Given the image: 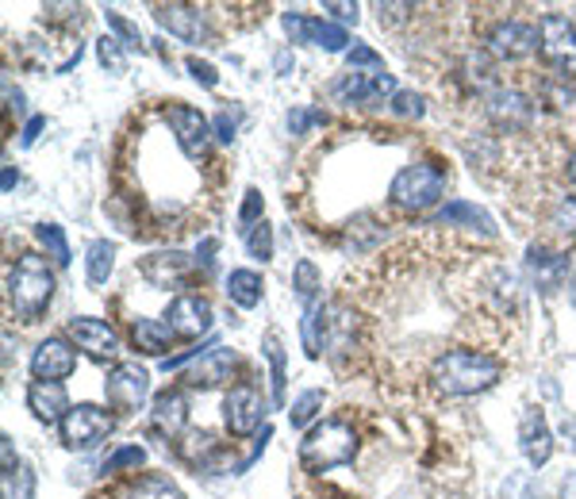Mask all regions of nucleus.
<instances>
[{
  "instance_id": "nucleus-1",
  "label": "nucleus",
  "mask_w": 576,
  "mask_h": 499,
  "mask_svg": "<svg viewBox=\"0 0 576 499\" xmlns=\"http://www.w3.org/2000/svg\"><path fill=\"white\" fill-rule=\"evenodd\" d=\"M499 373H504V365L481 349H449V354L434 357L431 365V380L446 396H477L496 385Z\"/></svg>"
},
{
  "instance_id": "nucleus-30",
  "label": "nucleus",
  "mask_w": 576,
  "mask_h": 499,
  "mask_svg": "<svg viewBox=\"0 0 576 499\" xmlns=\"http://www.w3.org/2000/svg\"><path fill=\"white\" fill-rule=\"evenodd\" d=\"M112 265H115V246L112 243H93L89 246V254H85V273H89V281L93 285H104L108 277H112Z\"/></svg>"
},
{
  "instance_id": "nucleus-25",
  "label": "nucleus",
  "mask_w": 576,
  "mask_h": 499,
  "mask_svg": "<svg viewBox=\"0 0 576 499\" xmlns=\"http://www.w3.org/2000/svg\"><path fill=\"white\" fill-rule=\"evenodd\" d=\"M173 338L178 335H173L170 323H162V319H135L131 323V343H135L139 354H146V357H162Z\"/></svg>"
},
{
  "instance_id": "nucleus-44",
  "label": "nucleus",
  "mask_w": 576,
  "mask_h": 499,
  "mask_svg": "<svg viewBox=\"0 0 576 499\" xmlns=\"http://www.w3.org/2000/svg\"><path fill=\"white\" fill-rule=\"evenodd\" d=\"M189 73H192V78H196L204 89H215V85H220V73H215V65L200 62V58H189Z\"/></svg>"
},
{
  "instance_id": "nucleus-52",
  "label": "nucleus",
  "mask_w": 576,
  "mask_h": 499,
  "mask_svg": "<svg viewBox=\"0 0 576 499\" xmlns=\"http://www.w3.org/2000/svg\"><path fill=\"white\" fill-rule=\"evenodd\" d=\"M565 438H569V449H576V415L565 419Z\"/></svg>"
},
{
  "instance_id": "nucleus-50",
  "label": "nucleus",
  "mask_w": 576,
  "mask_h": 499,
  "mask_svg": "<svg viewBox=\"0 0 576 499\" xmlns=\"http://www.w3.org/2000/svg\"><path fill=\"white\" fill-rule=\"evenodd\" d=\"M43 128H47V120H43V115H36V120H31L28 128H23L20 143H23V146H31V143H36V139H39V131H43Z\"/></svg>"
},
{
  "instance_id": "nucleus-31",
  "label": "nucleus",
  "mask_w": 576,
  "mask_h": 499,
  "mask_svg": "<svg viewBox=\"0 0 576 499\" xmlns=\"http://www.w3.org/2000/svg\"><path fill=\"white\" fill-rule=\"evenodd\" d=\"M36 238L47 249V257H54V265H70V243H65V231L58 223H39Z\"/></svg>"
},
{
  "instance_id": "nucleus-46",
  "label": "nucleus",
  "mask_w": 576,
  "mask_h": 499,
  "mask_svg": "<svg viewBox=\"0 0 576 499\" xmlns=\"http://www.w3.org/2000/svg\"><path fill=\"white\" fill-rule=\"evenodd\" d=\"M235 128H239V120L231 112H220L215 115V123H212V131H215L220 143H231V139H235Z\"/></svg>"
},
{
  "instance_id": "nucleus-22",
  "label": "nucleus",
  "mask_w": 576,
  "mask_h": 499,
  "mask_svg": "<svg viewBox=\"0 0 576 499\" xmlns=\"http://www.w3.org/2000/svg\"><path fill=\"white\" fill-rule=\"evenodd\" d=\"M527 273L534 281V288H542V293H554V288H562L565 273H569V257L557 254V249H542V246H530L527 254Z\"/></svg>"
},
{
  "instance_id": "nucleus-53",
  "label": "nucleus",
  "mask_w": 576,
  "mask_h": 499,
  "mask_svg": "<svg viewBox=\"0 0 576 499\" xmlns=\"http://www.w3.org/2000/svg\"><path fill=\"white\" fill-rule=\"evenodd\" d=\"M289 65H292V54H289V50H281V54H277V70L289 73Z\"/></svg>"
},
{
  "instance_id": "nucleus-33",
  "label": "nucleus",
  "mask_w": 576,
  "mask_h": 499,
  "mask_svg": "<svg viewBox=\"0 0 576 499\" xmlns=\"http://www.w3.org/2000/svg\"><path fill=\"white\" fill-rule=\"evenodd\" d=\"M36 496V472L20 461V469L4 472V499H31Z\"/></svg>"
},
{
  "instance_id": "nucleus-45",
  "label": "nucleus",
  "mask_w": 576,
  "mask_h": 499,
  "mask_svg": "<svg viewBox=\"0 0 576 499\" xmlns=\"http://www.w3.org/2000/svg\"><path fill=\"white\" fill-rule=\"evenodd\" d=\"M542 96H546L554 108H565L573 100V89H569V81H562V85H557V81H546V85H542Z\"/></svg>"
},
{
  "instance_id": "nucleus-34",
  "label": "nucleus",
  "mask_w": 576,
  "mask_h": 499,
  "mask_svg": "<svg viewBox=\"0 0 576 499\" xmlns=\"http://www.w3.org/2000/svg\"><path fill=\"white\" fill-rule=\"evenodd\" d=\"M246 249H250V257H257V262H270L273 257V227L265 220L246 231Z\"/></svg>"
},
{
  "instance_id": "nucleus-42",
  "label": "nucleus",
  "mask_w": 576,
  "mask_h": 499,
  "mask_svg": "<svg viewBox=\"0 0 576 499\" xmlns=\"http://www.w3.org/2000/svg\"><path fill=\"white\" fill-rule=\"evenodd\" d=\"M257 215H262V193H257V189H250L246 200H242V207H239V223L250 231V227H257V223H262Z\"/></svg>"
},
{
  "instance_id": "nucleus-10",
  "label": "nucleus",
  "mask_w": 576,
  "mask_h": 499,
  "mask_svg": "<svg viewBox=\"0 0 576 499\" xmlns=\"http://www.w3.org/2000/svg\"><path fill=\"white\" fill-rule=\"evenodd\" d=\"M223 419H228V430L239 438L254 435L265 419V399L254 385H239L228 393V404H223Z\"/></svg>"
},
{
  "instance_id": "nucleus-6",
  "label": "nucleus",
  "mask_w": 576,
  "mask_h": 499,
  "mask_svg": "<svg viewBox=\"0 0 576 499\" xmlns=\"http://www.w3.org/2000/svg\"><path fill=\"white\" fill-rule=\"evenodd\" d=\"M538 50L562 78H576V23L565 16H546L538 23Z\"/></svg>"
},
{
  "instance_id": "nucleus-16",
  "label": "nucleus",
  "mask_w": 576,
  "mask_h": 499,
  "mask_svg": "<svg viewBox=\"0 0 576 499\" xmlns=\"http://www.w3.org/2000/svg\"><path fill=\"white\" fill-rule=\"evenodd\" d=\"M154 20L185 43H208V23L196 4H154Z\"/></svg>"
},
{
  "instance_id": "nucleus-43",
  "label": "nucleus",
  "mask_w": 576,
  "mask_h": 499,
  "mask_svg": "<svg viewBox=\"0 0 576 499\" xmlns=\"http://www.w3.org/2000/svg\"><path fill=\"white\" fill-rule=\"evenodd\" d=\"M47 23H81V12L85 8L81 4H47Z\"/></svg>"
},
{
  "instance_id": "nucleus-9",
  "label": "nucleus",
  "mask_w": 576,
  "mask_h": 499,
  "mask_svg": "<svg viewBox=\"0 0 576 499\" xmlns=\"http://www.w3.org/2000/svg\"><path fill=\"white\" fill-rule=\"evenodd\" d=\"M331 96L342 100V104H370V100L396 96V81L392 73H342V78L331 81Z\"/></svg>"
},
{
  "instance_id": "nucleus-3",
  "label": "nucleus",
  "mask_w": 576,
  "mask_h": 499,
  "mask_svg": "<svg viewBox=\"0 0 576 499\" xmlns=\"http://www.w3.org/2000/svg\"><path fill=\"white\" fill-rule=\"evenodd\" d=\"M354 454H357V435L354 427L342 419L315 422L304 435V442H300V465H304L307 472H327V469H338V465H350Z\"/></svg>"
},
{
  "instance_id": "nucleus-23",
  "label": "nucleus",
  "mask_w": 576,
  "mask_h": 499,
  "mask_svg": "<svg viewBox=\"0 0 576 499\" xmlns=\"http://www.w3.org/2000/svg\"><path fill=\"white\" fill-rule=\"evenodd\" d=\"M28 407L31 415H36L39 422H47V427H62V419L70 415V399H65V388L62 385H50V380H36V385L28 388Z\"/></svg>"
},
{
  "instance_id": "nucleus-27",
  "label": "nucleus",
  "mask_w": 576,
  "mask_h": 499,
  "mask_svg": "<svg viewBox=\"0 0 576 499\" xmlns=\"http://www.w3.org/2000/svg\"><path fill=\"white\" fill-rule=\"evenodd\" d=\"M262 273L254 269H235L228 277V296L235 299L239 307H257V299H262Z\"/></svg>"
},
{
  "instance_id": "nucleus-18",
  "label": "nucleus",
  "mask_w": 576,
  "mask_h": 499,
  "mask_svg": "<svg viewBox=\"0 0 576 499\" xmlns=\"http://www.w3.org/2000/svg\"><path fill=\"white\" fill-rule=\"evenodd\" d=\"M70 338L78 343V349H85L93 361H112V357L120 354L115 330L100 319H70Z\"/></svg>"
},
{
  "instance_id": "nucleus-32",
  "label": "nucleus",
  "mask_w": 576,
  "mask_h": 499,
  "mask_svg": "<svg viewBox=\"0 0 576 499\" xmlns=\"http://www.w3.org/2000/svg\"><path fill=\"white\" fill-rule=\"evenodd\" d=\"M292 288H296V296L304 299L307 307L315 304V293H320V273H315V265L307 262H296V269H292Z\"/></svg>"
},
{
  "instance_id": "nucleus-15",
  "label": "nucleus",
  "mask_w": 576,
  "mask_h": 499,
  "mask_svg": "<svg viewBox=\"0 0 576 499\" xmlns=\"http://www.w3.org/2000/svg\"><path fill=\"white\" fill-rule=\"evenodd\" d=\"M139 273H143L154 288H181L192 277V262L181 249H158V254L143 257Z\"/></svg>"
},
{
  "instance_id": "nucleus-37",
  "label": "nucleus",
  "mask_w": 576,
  "mask_h": 499,
  "mask_svg": "<svg viewBox=\"0 0 576 499\" xmlns=\"http://www.w3.org/2000/svg\"><path fill=\"white\" fill-rule=\"evenodd\" d=\"M146 461V449L143 446H123L115 449L112 457L104 461V472H123V469H139Z\"/></svg>"
},
{
  "instance_id": "nucleus-24",
  "label": "nucleus",
  "mask_w": 576,
  "mask_h": 499,
  "mask_svg": "<svg viewBox=\"0 0 576 499\" xmlns=\"http://www.w3.org/2000/svg\"><path fill=\"white\" fill-rule=\"evenodd\" d=\"M434 223L438 227H457V223H465V227H477L481 235H496V223H492L488 212H481L477 204H469V200H454V204H446L438 215H434Z\"/></svg>"
},
{
  "instance_id": "nucleus-48",
  "label": "nucleus",
  "mask_w": 576,
  "mask_h": 499,
  "mask_svg": "<svg viewBox=\"0 0 576 499\" xmlns=\"http://www.w3.org/2000/svg\"><path fill=\"white\" fill-rule=\"evenodd\" d=\"M307 123H323V112H292L289 115V128L296 131V135L307 128Z\"/></svg>"
},
{
  "instance_id": "nucleus-28",
  "label": "nucleus",
  "mask_w": 576,
  "mask_h": 499,
  "mask_svg": "<svg viewBox=\"0 0 576 499\" xmlns=\"http://www.w3.org/2000/svg\"><path fill=\"white\" fill-rule=\"evenodd\" d=\"M262 354L270 357V373H273V404L285 407V349H281V338L273 335V330L262 338Z\"/></svg>"
},
{
  "instance_id": "nucleus-36",
  "label": "nucleus",
  "mask_w": 576,
  "mask_h": 499,
  "mask_svg": "<svg viewBox=\"0 0 576 499\" xmlns=\"http://www.w3.org/2000/svg\"><path fill=\"white\" fill-rule=\"evenodd\" d=\"M104 16H108V28L115 31V39H120V43L128 47V50H143L146 47L143 35H139V28L131 20H123L120 12H104Z\"/></svg>"
},
{
  "instance_id": "nucleus-14",
  "label": "nucleus",
  "mask_w": 576,
  "mask_h": 499,
  "mask_svg": "<svg viewBox=\"0 0 576 499\" xmlns=\"http://www.w3.org/2000/svg\"><path fill=\"white\" fill-rule=\"evenodd\" d=\"M165 319H170V330L178 338H200L212 327V304L204 296H178L165 312Z\"/></svg>"
},
{
  "instance_id": "nucleus-12",
  "label": "nucleus",
  "mask_w": 576,
  "mask_h": 499,
  "mask_svg": "<svg viewBox=\"0 0 576 499\" xmlns=\"http://www.w3.org/2000/svg\"><path fill=\"white\" fill-rule=\"evenodd\" d=\"M78 369V354L65 338H47L39 343V349L31 354V373L36 380H50V385H62L70 373Z\"/></svg>"
},
{
  "instance_id": "nucleus-55",
  "label": "nucleus",
  "mask_w": 576,
  "mask_h": 499,
  "mask_svg": "<svg viewBox=\"0 0 576 499\" xmlns=\"http://www.w3.org/2000/svg\"><path fill=\"white\" fill-rule=\"evenodd\" d=\"M562 492H565V499H576V472H573L569 480H565V488H562Z\"/></svg>"
},
{
  "instance_id": "nucleus-35",
  "label": "nucleus",
  "mask_w": 576,
  "mask_h": 499,
  "mask_svg": "<svg viewBox=\"0 0 576 499\" xmlns=\"http://www.w3.org/2000/svg\"><path fill=\"white\" fill-rule=\"evenodd\" d=\"M323 411V393H304L296 399V404H292V411H289V419H292V427H307V422L315 419V415Z\"/></svg>"
},
{
  "instance_id": "nucleus-19",
  "label": "nucleus",
  "mask_w": 576,
  "mask_h": 499,
  "mask_svg": "<svg viewBox=\"0 0 576 499\" xmlns=\"http://www.w3.org/2000/svg\"><path fill=\"white\" fill-rule=\"evenodd\" d=\"M519 446H523V457H527L534 469H542V465L554 457V435H549V422L538 407H527V411H523Z\"/></svg>"
},
{
  "instance_id": "nucleus-26",
  "label": "nucleus",
  "mask_w": 576,
  "mask_h": 499,
  "mask_svg": "<svg viewBox=\"0 0 576 499\" xmlns=\"http://www.w3.org/2000/svg\"><path fill=\"white\" fill-rule=\"evenodd\" d=\"M181 461L192 465V469H212L215 457H220V442H215L208 430H189L185 438L178 442Z\"/></svg>"
},
{
  "instance_id": "nucleus-21",
  "label": "nucleus",
  "mask_w": 576,
  "mask_h": 499,
  "mask_svg": "<svg viewBox=\"0 0 576 499\" xmlns=\"http://www.w3.org/2000/svg\"><path fill=\"white\" fill-rule=\"evenodd\" d=\"M189 422V399L185 393L170 388V393H158L154 396V411H150V427L158 430L162 438H178Z\"/></svg>"
},
{
  "instance_id": "nucleus-5",
  "label": "nucleus",
  "mask_w": 576,
  "mask_h": 499,
  "mask_svg": "<svg viewBox=\"0 0 576 499\" xmlns=\"http://www.w3.org/2000/svg\"><path fill=\"white\" fill-rule=\"evenodd\" d=\"M165 123H170L178 146L185 150V157H192V162L208 157V150H212V123L200 115V108L173 100V104L165 108Z\"/></svg>"
},
{
  "instance_id": "nucleus-20",
  "label": "nucleus",
  "mask_w": 576,
  "mask_h": 499,
  "mask_svg": "<svg viewBox=\"0 0 576 499\" xmlns=\"http://www.w3.org/2000/svg\"><path fill=\"white\" fill-rule=\"evenodd\" d=\"M235 365H239V357L231 354V349L215 346V349H208V354L200 357V361L189 365L185 385H189V388H215V385H223V380H231Z\"/></svg>"
},
{
  "instance_id": "nucleus-47",
  "label": "nucleus",
  "mask_w": 576,
  "mask_h": 499,
  "mask_svg": "<svg viewBox=\"0 0 576 499\" xmlns=\"http://www.w3.org/2000/svg\"><path fill=\"white\" fill-rule=\"evenodd\" d=\"M392 108H396L400 115H423V96H415V93H396V96H392Z\"/></svg>"
},
{
  "instance_id": "nucleus-54",
  "label": "nucleus",
  "mask_w": 576,
  "mask_h": 499,
  "mask_svg": "<svg viewBox=\"0 0 576 499\" xmlns=\"http://www.w3.org/2000/svg\"><path fill=\"white\" fill-rule=\"evenodd\" d=\"M12 185H16V170L12 165H4V193H12Z\"/></svg>"
},
{
  "instance_id": "nucleus-49",
  "label": "nucleus",
  "mask_w": 576,
  "mask_h": 499,
  "mask_svg": "<svg viewBox=\"0 0 576 499\" xmlns=\"http://www.w3.org/2000/svg\"><path fill=\"white\" fill-rule=\"evenodd\" d=\"M327 12H335L342 23H357V4H338V0H327Z\"/></svg>"
},
{
  "instance_id": "nucleus-40",
  "label": "nucleus",
  "mask_w": 576,
  "mask_h": 499,
  "mask_svg": "<svg viewBox=\"0 0 576 499\" xmlns=\"http://www.w3.org/2000/svg\"><path fill=\"white\" fill-rule=\"evenodd\" d=\"M554 227H562L565 235L576 238V193H565L554 204Z\"/></svg>"
},
{
  "instance_id": "nucleus-11",
  "label": "nucleus",
  "mask_w": 576,
  "mask_h": 499,
  "mask_svg": "<svg viewBox=\"0 0 576 499\" xmlns=\"http://www.w3.org/2000/svg\"><path fill=\"white\" fill-rule=\"evenodd\" d=\"M285 31L292 43H312V47L331 50V54L346 50V43H350V35L338 28V23L315 20V16H300V12H285Z\"/></svg>"
},
{
  "instance_id": "nucleus-51",
  "label": "nucleus",
  "mask_w": 576,
  "mask_h": 499,
  "mask_svg": "<svg viewBox=\"0 0 576 499\" xmlns=\"http://www.w3.org/2000/svg\"><path fill=\"white\" fill-rule=\"evenodd\" d=\"M215 246H220V243H215V238H204V246L196 249V262H200V265H212V262H215V257H212V254H215Z\"/></svg>"
},
{
  "instance_id": "nucleus-41",
  "label": "nucleus",
  "mask_w": 576,
  "mask_h": 499,
  "mask_svg": "<svg viewBox=\"0 0 576 499\" xmlns=\"http://www.w3.org/2000/svg\"><path fill=\"white\" fill-rule=\"evenodd\" d=\"M504 499H542V488H534V480L527 472H515V477H507V485H504Z\"/></svg>"
},
{
  "instance_id": "nucleus-13",
  "label": "nucleus",
  "mask_w": 576,
  "mask_h": 499,
  "mask_svg": "<svg viewBox=\"0 0 576 499\" xmlns=\"http://www.w3.org/2000/svg\"><path fill=\"white\" fill-rule=\"evenodd\" d=\"M484 112H488V120L504 131H519L534 120L530 96H523L519 89H496V93L484 100Z\"/></svg>"
},
{
  "instance_id": "nucleus-29",
  "label": "nucleus",
  "mask_w": 576,
  "mask_h": 499,
  "mask_svg": "<svg viewBox=\"0 0 576 499\" xmlns=\"http://www.w3.org/2000/svg\"><path fill=\"white\" fill-rule=\"evenodd\" d=\"M131 499H185V492H181L165 472H146V477L131 488Z\"/></svg>"
},
{
  "instance_id": "nucleus-38",
  "label": "nucleus",
  "mask_w": 576,
  "mask_h": 499,
  "mask_svg": "<svg viewBox=\"0 0 576 499\" xmlns=\"http://www.w3.org/2000/svg\"><path fill=\"white\" fill-rule=\"evenodd\" d=\"M97 58H100V65L112 70V73H123V65H128V58H123V43L120 39H112V35H104L97 43Z\"/></svg>"
},
{
  "instance_id": "nucleus-8",
  "label": "nucleus",
  "mask_w": 576,
  "mask_h": 499,
  "mask_svg": "<svg viewBox=\"0 0 576 499\" xmlns=\"http://www.w3.org/2000/svg\"><path fill=\"white\" fill-rule=\"evenodd\" d=\"M104 393H108V404L120 407V411H139L150 393L146 369H139L135 361L112 365V369H108V380H104Z\"/></svg>"
},
{
  "instance_id": "nucleus-57",
  "label": "nucleus",
  "mask_w": 576,
  "mask_h": 499,
  "mask_svg": "<svg viewBox=\"0 0 576 499\" xmlns=\"http://www.w3.org/2000/svg\"><path fill=\"white\" fill-rule=\"evenodd\" d=\"M569 173H573V177H576V157H573V162H569Z\"/></svg>"
},
{
  "instance_id": "nucleus-7",
  "label": "nucleus",
  "mask_w": 576,
  "mask_h": 499,
  "mask_svg": "<svg viewBox=\"0 0 576 499\" xmlns=\"http://www.w3.org/2000/svg\"><path fill=\"white\" fill-rule=\"evenodd\" d=\"M112 435V415L97 404H78L62 419V442L70 449H93L100 438Z\"/></svg>"
},
{
  "instance_id": "nucleus-56",
  "label": "nucleus",
  "mask_w": 576,
  "mask_h": 499,
  "mask_svg": "<svg viewBox=\"0 0 576 499\" xmlns=\"http://www.w3.org/2000/svg\"><path fill=\"white\" fill-rule=\"evenodd\" d=\"M569 299H573V307H576V273H573V281H569Z\"/></svg>"
},
{
  "instance_id": "nucleus-4",
  "label": "nucleus",
  "mask_w": 576,
  "mask_h": 499,
  "mask_svg": "<svg viewBox=\"0 0 576 499\" xmlns=\"http://www.w3.org/2000/svg\"><path fill=\"white\" fill-rule=\"evenodd\" d=\"M442 189H446V177H442L434 165L420 162V165H404V170L392 177L388 200L396 207H404V212H431L442 200Z\"/></svg>"
},
{
  "instance_id": "nucleus-17",
  "label": "nucleus",
  "mask_w": 576,
  "mask_h": 499,
  "mask_svg": "<svg viewBox=\"0 0 576 499\" xmlns=\"http://www.w3.org/2000/svg\"><path fill=\"white\" fill-rule=\"evenodd\" d=\"M534 47H538V31H534L530 23H523V20L496 23V28H492V35H488V50L496 58H507V62H515V58H527Z\"/></svg>"
},
{
  "instance_id": "nucleus-2",
  "label": "nucleus",
  "mask_w": 576,
  "mask_h": 499,
  "mask_svg": "<svg viewBox=\"0 0 576 499\" xmlns=\"http://www.w3.org/2000/svg\"><path fill=\"white\" fill-rule=\"evenodd\" d=\"M54 299V273H50L47 257L23 254L20 262L8 269V304L16 307L23 323H39V315Z\"/></svg>"
},
{
  "instance_id": "nucleus-39",
  "label": "nucleus",
  "mask_w": 576,
  "mask_h": 499,
  "mask_svg": "<svg viewBox=\"0 0 576 499\" xmlns=\"http://www.w3.org/2000/svg\"><path fill=\"white\" fill-rule=\"evenodd\" d=\"M346 62H350V70H357V73H384L381 54L377 50H370V47H354L346 54Z\"/></svg>"
}]
</instances>
